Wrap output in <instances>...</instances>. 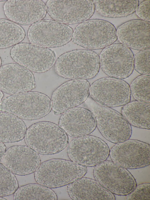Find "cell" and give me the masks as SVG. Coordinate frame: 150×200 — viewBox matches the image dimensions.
I'll return each mask as SVG.
<instances>
[{"instance_id": "obj_4", "label": "cell", "mask_w": 150, "mask_h": 200, "mask_svg": "<svg viewBox=\"0 0 150 200\" xmlns=\"http://www.w3.org/2000/svg\"><path fill=\"white\" fill-rule=\"evenodd\" d=\"M86 167L72 161L53 159L41 163L35 172L34 178L38 184L50 188L69 184L83 177Z\"/></svg>"}, {"instance_id": "obj_6", "label": "cell", "mask_w": 150, "mask_h": 200, "mask_svg": "<svg viewBox=\"0 0 150 200\" xmlns=\"http://www.w3.org/2000/svg\"><path fill=\"white\" fill-rule=\"evenodd\" d=\"M116 30L110 22L102 19L87 20L79 24L73 32L74 44L91 50L105 48L117 40Z\"/></svg>"}, {"instance_id": "obj_11", "label": "cell", "mask_w": 150, "mask_h": 200, "mask_svg": "<svg viewBox=\"0 0 150 200\" xmlns=\"http://www.w3.org/2000/svg\"><path fill=\"white\" fill-rule=\"evenodd\" d=\"M10 54L18 64L37 73L48 71L56 61L53 51L30 43H21L15 45L11 50Z\"/></svg>"}, {"instance_id": "obj_18", "label": "cell", "mask_w": 150, "mask_h": 200, "mask_svg": "<svg viewBox=\"0 0 150 200\" xmlns=\"http://www.w3.org/2000/svg\"><path fill=\"white\" fill-rule=\"evenodd\" d=\"M4 11L11 21L21 25L33 24L45 16L47 9L41 0H9L4 3Z\"/></svg>"}, {"instance_id": "obj_23", "label": "cell", "mask_w": 150, "mask_h": 200, "mask_svg": "<svg viewBox=\"0 0 150 200\" xmlns=\"http://www.w3.org/2000/svg\"><path fill=\"white\" fill-rule=\"evenodd\" d=\"M95 9L105 17L117 18L126 16L134 12L138 0H93Z\"/></svg>"}, {"instance_id": "obj_25", "label": "cell", "mask_w": 150, "mask_h": 200, "mask_svg": "<svg viewBox=\"0 0 150 200\" xmlns=\"http://www.w3.org/2000/svg\"><path fill=\"white\" fill-rule=\"evenodd\" d=\"M25 36V31L20 26L9 20L0 19V49L18 44Z\"/></svg>"}, {"instance_id": "obj_30", "label": "cell", "mask_w": 150, "mask_h": 200, "mask_svg": "<svg viewBox=\"0 0 150 200\" xmlns=\"http://www.w3.org/2000/svg\"><path fill=\"white\" fill-rule=\"evenodd\" d=\"M150 184L144 183L136 186L126 198L127 200H149Z\"/></svg>"}, {"instance_id": "obj_2", "label": "cell", "mask_w": 150, "mask_h": 200, "mask_svg": "<svg viewBox=\"0 0 150 200\" xmlns=\"http://www.w3.org/2000/svg\"><path fill=\"white\" fill-rule=\"evenodd\" d=\"M24 138L28 146L42 155L58 153L69 143L67 134L57 125L49 121L32 125L27 130Z\"/></svg>"}, {"instance_id": "obj_21", "label": "cell", "mask_w": 150, "mask_h": 200, "mask_svg": "<svg viewBox=\"0 0 150 200\" xmlns=\"http://www.w3.org/2000/svg\"><path fill=\"white\" fill-rule=\"evenodd\" d=\"M67 191L74 200H115V195L96 180L82 177L69 184Z\"/></svg>"}, {"instance_id": "obj_10", "label": "cell", "mask_w": 150, "mask_h": 200, "mask_svg": "<svg viewBox=\"0 0 150 200\" xmlns=\"http://www.w3.org/2000/svg\"><path fill=\"white\" fill-rule=\"evenodd\" d=\"M89 94L97 103L113 107L123 106L129 102L131 92L126 82L108 77L93 82L90 86Z\"/></svg>"}, {"instance_id": "obj_34", "label": "cell", "mask_w": 150, "mask_h": 200, "mask_svg": "<svg viewBox=\"0 0 150 200\" xmlns=\"http://www.w3.org/2000/svg\"><path fill=\"white\" fill-rule=\"evenodd\" d=\"M0 200H7V199L3 197L0 196Z\"/></svg>"}, {"instance_id": "obj_8", "label": "cell", "mask_w": 150, "mask_h": 200, "mask_svg": "<svg viewBox=\"0 0 150 200\" xmlns=\"http://www.w3.org/2000/svg\"><path fill=\"white\" fill-rule=\"evenodd\" d=\"M93 176L102 187L119 196L127 195L137 186L136 180L130 172L112 161L105 160L95 166Z\"/></svg>"}, {"instance_id": "obj_29", "label": "cell", "mask_w": 150, "mask_h": 200, "mask_svg": "<svg viewBox=\"0 0 150 200\" xmlns=\"http://www.w3.org/2000/svg\"><path fill=\"white\" fill-rule=\"evenodd\" d=\"M150 49L141 50L134 57V68L142 75L150 76Z\"/></svg>"}, {"instance_id": "obj_33", "label": "cell", "mask_w": 150, "mask_h": 200, "mask_svg": "<svg viewBox=\"0 0 150 200\" xmlns=\"http://www.w3.org/2000/svg\"><path fill=\"white\" fill-rule=\"evenodd\" d=\"M4 95L3 93L0 90V103L2 101V99L4 97Z\"/></svg>"}, {"instance_id": "obj_24", "label": "cell", "mask_w": 150, "mask_h": 200, "mask_svg": "<svg viewBox=\"0 0 150 200\" xmlns=\"http://www.w3.org/2000/svg\"><path fill=\"white\" fill-rule=\"evenodd\" d=\"M123 106L121 114L131 125L150 129V104L135 101Z\"/></svg>"}, {"instance_id": "obj_7", "label": "cell", "mask_w": 150, "mask_h": 200, "mask_svg": "<svg viewBox=\"0 0 150 200\" xmlns=\"http://www.w3.org/2000/svg\"><path fill=\"white\" fill-rule=\"evenodd\" d=\"M67 154L72 161L86 167L95 166L109 156L107 144L101 138L87 135L77 137L68 144Z\"/></svg>"}, {"instance_id": "obj_32", "label": "cell", "mask_w": 150, "mask_h": 200, "mask_svg": "<svg viewBox=\"0 0 150 200\" xmlns=\"http://www.w3.org/2000/svg\"><path fill=\"white\" fill-rule=\"evenodd\" d=\"M6 150V147L3 142L0 141V160Z\"/></svg>"}, {"instance_id": "obj_28", "label": "cell", "mask_w": 150, "mask_h": 200, "mask_svg": "<svg viewBox=\"0 0 150 200\" xmlns=\"http://www.w3.org/2000/svg\"><path fill=\"white\" fill-rule=\"evenodd\" d=\"M18 187V182L14 174L0 163V196L13 194Z\"/></svg>"}, {"instance_id": "obj_1", "label": "cell", "mask_w": 150, "mask_h": 200, "mask_svg": "<svg viewBox=\"0 0 150 200\" xmlns=\"http://www.w3.org/2000/svg\"><path fill=\"white\" fill-rule=\"evenodd\" d=\"M100 57L88 50H74L61 55L55 62L54 70L58 75L71 80L88 79L95 77L100 68Z\"/></svg>"}, {"instance_id": "obj_31", "label": "cell", "mask_w": 150, "mask_h": 200, "mask_svg": "<svg viewBox=\"0 0 150 200\" xmlns=\"http://www.w3.org/2000/svg\"><path fill=\"white\" fill-rule=\"evenodd\" d=\"M150 6L149 0L144 1L138 6L136 10L137 16L142 20L150 22Z\"/></svg>"}, {"instance_id": "obj_15", "label": "cell", "mask_w": 150, "mask_h": 200, "mask_svg": "<svg viewBox=\"0 0 150 200\" xmlns=\"http://www.w3.org/2000/svg\"><path fill=\"white\" fill-rule=\"evenodd\" d=\"M90 85L84 79H73L63 83L53 92L52 107L55 115L76 107L85 101L89 95Z\"/></svg>"}, {"instance_id": "obj_20", "label": "cell", "mask_w": 150, "mask_h": 200, "mask_svg": "<svg viewBox=\"0 0 150 200\" xmlns=\"http://www.w3.org/2000/svg\"><path fill=\"white\" fill-rule=\"evenodd\" d=\"M149 22L142 20L127 21L116 30L117 38L122 44L137 50L150 49Z\"/></svg>"}, {"instance_id": "obj_27", "label": "cell", "mask_w": 150, "mask_h": 200, "mask_svg": "<svg viewBox=\"0 0 150 200\" xmlns=\"http://www.w3.org/2000/svg\"><path fill=\"white\" fill-rule=\"evenodd\" d=\"M150 78L149 75H141L131 83V92L137 101L150 104Z\"/></svg>"}, {"instance_id": "obj_13", "label": "cell", "mask_w": 150, "mask_h": 200, "mask_svg": "<svg viewBox=\"0 0 150 200\" xmlns=\"http://www.w3.org/2000/svg\"><path fill=\"white\" fill-rule=\"evenodd\" d=\"M47 11L56 21L64 24L82 23L89 19L95 10L92 0H49Z\"/></svg>"}, {"instance_id": "obj_19", "label": "cell", "mask_w": 150, "mask_h": 200, "mask_svg": "<svg viewBox=\"0 0 150 200\" xmlns=\"http://www.w3.org/2000/svg\"><path fill=\"white\" fill-rule=\"evenodd\" d=\"M61 114L59 126L71 137L76 138L89 135L96 127L95 116L87 109L75 107Z\"/></svg>"}, {"instance_id": "obj_9", "label": "cell", "mask_w": 150, "mask_h": 200, "mask_svg": "<svg viewBox=\"0 0 150 200\" xmlns=\"http://www.w3.org/2000/svg\"><path fill=\"white\" fill-rule=\"evenodd\" d=\"M73 30L69 26L50 20H43L32 24L28 31L31 43L46 48L58 47L72 39Z\"/></svg>"}, {"instance_id": "obj_5", "label": "cell", "mask_w": 150, "mask_h": 200, "mask_svg": "<svg viewBox=\"0 0 150 200\" xmlns=\"http://www.w3.org/2000/svg\"><path fill=\"white\" fill-rule=\"evenodd\" d=\"M88 105L89 110L95 116L96 127L106 139L117 144L129 139L132 134V127L122 114L92 99Z\"/></svg>"}, {"instance_id": "obj_3", "label": "cell", "mask_w": 150, "mask_h": 200, "mask_svg": "<svg viewBox=\"0 0 150 200\" xmlns=\"http://www.w3.org/2000/svg\"><path fill=\"white\" fill-rule=\"evenodd\" d=\"M52 109L50 98L37 91L12 94L5 98L0 103V111L26 120L42 118L49 114Z\"/></svg>"}, {"instance_id": "obj_26", "label": "cell", "mask_w": 150, "mask_h": 200, "mask_svg": "<svg viewBox=\"0 0 150 200\" xmlns=\"http://www.w3.org/2000/svg\"><path fill=\"white\" fill-rule=\"evenodd\" d=\"M14 199L15 200H57V197L51 188L38 184L32 183L18 188L14 193Z\"/></svg>"}, {"instance_id": "obj_22", "label": "cell", "mask_w": 150, "mask_h": 200, "mask_svg": "<svg viewBox=\"0 0 150 200\" xmlns=\"http://www.w3.org/2000/svg\"><path fill=\"white\" fill-rule=\"evenodd\" d=\"M27 128L21 118L10 113H0V141L19 142L24 138Z\"/></svg>"}, {"instance_id": "obj_35", "label": "cell", "mask_w": 150, "mask_h": 200, "mask_svg": "<svg viewBox=\"0 0 150 200\" xmlns=\"http://www.w3.org/2000/svg\"><path fill=\"white\" fill-rule=\"evenodd\" d=\"M1 62H2L1 60V58L0 57V67H1Z\"/></svg>"}, {"instance_id": "obj_14", "label": "cell", "mask_w": 150, "mask_h": 200, "mask_svg": "<svg viewBox=\"0 0 150 200\" xmlns=\"http://www.w3.org/2000/svg\"><path fill=\"white\" fill-rule=\"evenodd\" d=\"M150 145L136 140L117 143L110 151L112 161L126 169L142 168L150 165Z\"/></svg>"}, {"instance_id": "obj_12", "label": "cell", "mask_w": 150, "mask_h": 200, "mask_svg": "<svg viewBox=\"0 0 150 200\" xmlns=\"http://www.w3.org/2000/svg\"><path fill=\"white\" fill-rule=\"evenodd\" d=\"M100 60L102 71L109 77L125 79L129 77L134 70L133 53L122 44H112L104 48Z\"/></svg>"}, {"instance_id": "obj_17", "label": "cell", "mask_w": 150, "mask_h": 200, "mask_svg": "<svg viewBox=\"0 0 150 200\" xmlns=\"http://www.w3.org/2000/svg\"><path fill=\"white\" fill-rule=\"evenodd\" d=\"M35 87L34 75L32 72L15 63L0 67V90L14 94L29 91Z\"/></svg>"}, {"instance_id": "obj_16", "label": "cell", "mask_w": 150, "mask_h": 200, "mask_svg": "<svg viewBox=\"0 0 150 200\" xmlns=\"http://www.w3.org/2000/svg\"><path fill=\"white\" fill-rule=\"evenodd\" d=\"M41 160L39 154L27 146L17 145L7 150L0 163L16 175L25 176L35 172Z\"/></svg>"}]
</instances>
